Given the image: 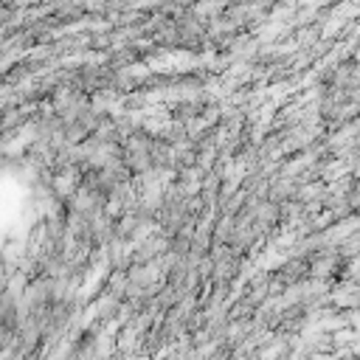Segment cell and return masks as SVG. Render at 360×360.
<instances>
[{
    "label": "cell",
    "instance_id": "6da1fadb",
    "mask_svg": "<svg viewBox=\"0 0 360 360\" xmlns=\"http://www.w3.org/2000/svg\"><path fill=\"white\" fill-rule=\"evenodd\" d=\"M25 219V188L14 180L0 174V242L14 233Z\"/></svg>",
    "mask_w": 360,
    "mask_h": 360
}]
</instances>
